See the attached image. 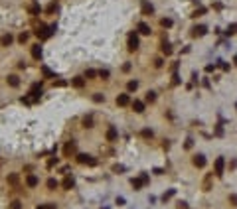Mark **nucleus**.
<instances>
[{"instance_id":"obj_35","label":"nucleus","mask_w":237,"mask_h":209,"mask_svg":"<svg viewBox=\"0 0 237 209\" xmlns=\"http://www.w3.org/2000/svg\"><path fill=\"white\" fill-rule=\"evenodd\" d=\"M154 67H162V59H160V57H156V59H154Z\"/></svg>"},{"instance_id":"obj_41","label":"nucleus","mask_w":237,"mask_h":209,"mask_svg":"<svg viewBox=\"0 0 237 209\" xmlns=\"http://www.w3.org/2000/svg\"><path fill=\"white\" fill-rule=\"evenodd\" d=\"M192 144H194L192 138H188V140H186V148H192Z\"/></svg>"},{"instance_id":"obj_8","label":"nucleus","mask_w":237,"mask_h":209,"mask_svg":"<svg viewBox=\"0 0 237 209\" xmlns=\"http://www.w3.org/2000/svg\"><path fill=\"white\" fill-rule=\"evenodd\" d=\"M141 8H142V14H144V16H150V14L154 12V6L148 2V0H142V2H141Z\"/></svg>"},{"instance_id":"obj_30","label":"nucleus","mask_w":237,"mask_h":209,"mask_svg":"<svg viewBox=\"0 0 237 209\" xmlns=\"http://www.w3.org/2000/svg\"><path fill=\"white\" fill-rule=\"evenodd\" d=\"M109 75H111V73L107 71V69H101V71H99V77H101V79H109Z\"/></svg>"},{"instance_id":"obj_20","label":"nucleus","mask_w":237,"mask_h":209,"mask_svg":"<svg viewBox=\"0 0 237 209\" xmlns=\"http://www.w3.org/2000/svg\"><path fill=\"white\" fill-rule=\"evenodd\" d=\"M46 185H47V189H51V191H53V189H57L59 181H57V180H53V178H50V180H47V184H46Z\"/></svg>"},{"instance_id":"obj_19","label":"nucleus","mask_w":237,"mask_h":209,"mask_svg":"<svg viewBox=\"0 0 237 209\" xmlns=\"http://www.w3.org/2000/svg\"><path fill=\"white\" fill-rule=\"evenodd\" d=\"M71 85H73V87H77V89H81L83 85H85V81H83V77H73Z\"/></svg>"},{"instance_id":"obj_43","label":"nucleus","mask_w":237,"mask_h":209,"mask_svg":"<svg viewBox=\"0 0 237 209\" xmlns=\"http://www.w3.org/2000/svg\"><path fill=\"white\" fill-rule=\"evenodd\" d=\"M36 209H46V205H40V207H36Z\"/></svg>"},{"instance_id":"obj_4","label":"nucleus","mask_w":237,"mask_h":209,"mask_svg":"<svg viewBox=\"0 0 237 209\" xmlns=\"http://www.w3.org/2000/svg\"><path fill=\"white\" fill-rule=\"evenodd\" d=\"M144 184H148V176H146V174H142L141 178H134V180L131 181V185L134 187V189H141Z\"/></svg>"},{"instance_id":"obj_3","label":"nucleus","mask_w":237,"mask_h":209,"mask_svg":"<svg viewBox=\"0 0 237 209\" xmlns=\"http://www.w3.org/2000/svg\"><path fill=\"white\" fill-rule=\"evenodd\" d=\"M223 168H225V160L223 158H215L213 170H215V176H217V178H221V176H223Z\"/></svg>"},{"instance_id":"obj_44","label":"nucleus","mask_w":237,"mask_h":209,"mask_svg":"<svg viewBox=\"0 0 237 209\" xmlns=\"http://www.w3.org/2000/svg\"><path fill=\"white\" fill-rule=\"evenodd\" d=\"M233 63H235V65H237V55H235V57H233Z\"/></svg>"},{"instance_id":"obj_5","label":"nucleus","mask_w":237,"mask_h":209,"mask_svg":"<svg viewBox=\"0 0 237 209\" xmlns=\"http://www.w3.org/2000/svg\"><path fill=\"white\" fill-rule=\"evenodd\" d=\"M77 162H79V164H87V166H95L97 160H95L93 156H89V154H79V156H77Z\"/></svg>"},{"instance_id":"obj_37","label":"nucleus","mask_w":237,"mask_h":209,"mask_svg":"<svg viewBox=\"0 0 237 209\" xmlns=\"http://www.w3.org/2000/svg\"><path fill=\"white\" fill-rule=\"evenodd\" d=\"M172 195H174V189H170V191H168V194H164V201H166V199H170V197H172Z\"/></svg>"},{"instance_id":"obj_38","label":"nucleus","mask_w":237,"mask_h":209,"mask_svg":"<svg viewBox=\"0 0 237 209\" xmlns=\"http://www.w3.org/2000/svg\"><path fill=\"white\" fill-rule=\"evenodd\" d=\"M123 170H125L123 166H113V172H123Z\"/></svg>"},{"instance_id":"obj_21","label":"nucleus","mask_w":237,"mask_h":209,"mask_svg":"<svg viewBox=\"0 0 237 209\" xmlns=\"http://www.w3.org/2000/svg\"><path fill=\"white\" fill-rule=\"evenodd\" d=\"M18 180H20L18 174H10V176H8V184H10V185H18Z\"/></svg>"},{"instance_id":"obj_33","label":"nucleus","mask_w":237,"mask_h":209,"mask_svg":"<svg viewBox=\"0 0 237 209\" xmlns=\"http://www.w3.org/2000/svg\"><path fill=\"white\" fill-rule=\"evenodd\" d=\"M10 209H22V203H20V201H12V203H10Z\"/></svg>"},{"instance_id":"obj_13","label":"nucleus","mask_w":237,"mask_h":209,"mask_svg":"<svg viewBox=\"0 0 237 209\" xmlns=\"http://www.w3.org/2000/svg\"><path fill=\"white\" fill-rule=\"evenodd\" d=\"M26 185H28V187H36L38 185V176L28 174V176H26Z\"/></svg>"},{"instance_id":"obj_39","label":"nucleus","mask_w":237,"mask_h":209,"mask_svg":"<svg viewBox=\"0 0 237 209\" xmlns=\"http://www.w3.org/2000/svg\"><path fill=\"white\" fill-rule=\"evenodd\" d=\"M142 136L144 138H150V136H152V132H150V130H142Z\"/></svg>"},{"instance_id":"obj_10","label":"nucleus","mask_w":237,"mask_h":209,"mask_svg":"<svg viewBox=\"0 0 237 209\" xmlns=\"http://www.w3.org/2000/svg\"><path fill=\"white\" fill-rule=\"evenodd\" d=\"M117 105H118V107H127V105H131V97H128L127 93L118 95V97H117Z\"/></svg>"},{"instance_id":"obj_29","label":"nucleus","mask_w":237,"mask_h":209,"mask_svg":"<svg viewBox=\"0 0 237 209\" xmlns=\"http://www.w3.org/2000/svg\"><path fill=\"white\" fill-rule=\"evenodd\" d=\"M154 99H156V93L148 91V93H146V101H148V103H154Z\"/></svg>"},{"instance_id":"obj_16","label":"nucleus","mask_w":237,"mask_h":209,"mask_svg":"<svg viewBox=\"0 0 237 209\" xmlns=\"http://www.w3.org/2000/svg\"><path fill=\"white\" fill-rule=\"evenodd\" d=\"M32 57H34V59H40V57H42V47H40V44L32 46Z\"/></svg>"},{"instance_id":"obj_9","label":"nucleus","mask_w":237,"mask_h":209,"mask_svg":"<svg viewBox=\"0 0 237 209\" xmlns=\"http://www.w3.org/2000/svg\"><path fill=\"white\" fill-rule=\"evenodd\" d=\"M192 162H194L196 168H203V166H206V156H203V154H196Z\"/></svg>"},{"instance_id":"obj_34","label":"nucleus","mask_w":237,"mask_h":209,"mask_svg":"<svg viewBox=\"0 0 237 209\" xmlns=\"http://www.w3.org/2000/svg\"><path fill=\"white\" fill-rule=\"evenodd\" d=\"M42 71H44V75H46V77H53V73L50 71V69H47V67H44V69H42Z\"/></svg>"},{"instance_id":"obj_27","label":"nucleus","mask_w":237,"mask_h":209,"mask_svg":"<svg viewBox=\"0 0 237 209\" xmlns=\"http://www.w3.org/2000/svg\"><path fill=\"white\" fill-rule=\"evenodd\" d=\"M162 53H164V55H170V53H172L170 44H164V46H162Z\"/></svg>"},{"instance_id":"obj_32","label":"nucleus","mask_w":237,"mask_h":209,"mask_svg":"<svg viewBox=\"0 0 237 209\" xmlns=\"http://www.w3.org/2000/svg\"><path fill=\"white\" fill-rule=\"evenodd\" d=\"M83 124L87 126V128H91V124H93V119L91 116H85V120H83Z\"/></svg>"},{"instance_id":"obj_11","label":"nucleus","mask_w":237,"mask_h":209,"mask_svg":"<svg viewBox=\"0 0 237 209\" xmlns=\"http://www.w3.org/2000/svg\"><path fill=\"white\" fill-rule=\"evenodd\" d=\"M206 32H208L206 26H196V28L192 30V36L194 37H202V36H206Z\"/></svg>"},{"instance_id":"obj_23","label":"nucleus","mask_w":237,"mask_h":209,"mask_svg":"<svg viewBox=\"0 0 237 209\" xmlns=\"http://www.w3.org/2000/svg\"><path fill=\"white\" fill-rule=\"evenodd\" d=\"M28 40H30V34H28V32H22V34L18 36V41H20V44H26Z\"/></svg>"},{"instance_id":"obj_26","label":"nucleus","mask_w":237,"mask_h":209,"mask_svg":"<svg viewBox=\"0 0 237 209\" xmlns=\"http://www.w3.org/2000/svg\"><path fill=\"white\" fill-rule=\"evenodd\" d=\"M160 26H162V28H170V26H172V20H170V18H162V20H160Z\"/></svg>"},{"instance_id":"obj_25","label":"nucleus","mask_w":237,"mask_h":209,"mask_svg":"<svg viewBox=\"0 0 237 209\" xmlns=\"http://www.w3.org/2000/svg\"><path fill=\"white\" fill-rule=\"evenodd\" d=\"M97 75H99V73H97L95 69H87V71H85V77H87V79H93V77H97Z\"/></svg>"},{"instance_id":"obj_12","label":"nucleus","mask_w":237,"mask_h":209,"mask_svg":"<svg viewBox=\"0 0 237 209\" xmlns=\"http://www.w3.org/2000/svg\"><path fill=\"white\" fill-rule=\"evenodd\" d=\"M138 34H142V36H150V32H152V30H150V26L148 24H144V22H141V24H138Z\"/></svg>"},{"instance_id":"obj_6","label":"nucleus","mask_w":237,"mask_h":209,"mask_svg":"<svg viewBox=\"0 0 237 209\" xmlns=\"http://www.w3.org/2000/svg\"><path fill=\"white\" fill-rule=\"evenodd\" d=\"M136 50H138V36L136 32H132L128 36V51H136Z\"/></svg>"},{"instance_id":"obj_7","label":"nucleus","mask_w":237,"mask_h":209,"mask_svg":"<svg viewBox=\"0 0 237 209\" xmlns=\"http://www.w3.org/2000/svg\"><path fill=\"white\" fill-rule=\"evenodd\" d=\"M105 138H107V142H115L117 138H118L117 128L115 126H109V128H107V132H105Z\"/></svg>"},{"instance_id":"obj_40","label":"nucleus","mask_w":237,"mask_h":209,"mask_svg":"<svg viewBox=\"0 0 237 209\" xmlns=\"http://www.w3.org/2000/svg\"><path fill=\"white\" fill-rule=\"evenodd\" d=\"M178 209H188V205H186L184 201H182V203H178Z\"/></svg>"},{"instance_id":"obj_17","label":"nucleus","mask_w":237,"mask_h":209,"mask_svg":"<svg viewBox=\"0 0 237 209\" xmlns=\"http://www.w3.org/2000/svg\"><path fill=\"white\" fill-rule=\"evenodd\" d=\"M6 81H8V85H10V87H18V85H20L18 75H8V77H6Z\"/></svg>"},{"instance_id":"obj_28","label":"nucleus","mask_w":237,"mask_h":209,"mask_svg":"<svg viewBox=\"0 0 237 209\" xmlns=\"http://www.w3.org/2000/svg\"><path fill=\"white\" fill-rule=\"evenodd\" d=\"M93 101H95V103H103V101H105V97H103L101 93H95V95H93Z\"/></svg>"},{"instance_id":"obj_2","label":"nucleus","mask_w":237,"mask_h":209,"mask_svg":"<svg viewBox=\"0 0 237 209\" xmlns=\"http://www.w3.org/2000/svg\"><path fill=\"white\" fill-rule=\"evenodd\" d=\"M75 152H77V142H73V140L65 142V146H63V156L71 158V156H75Z\"/></svg>"},{"instance_id":"obj_15","label":"nucleus","mask_w":237,"mask_h":209,"mask_svg":"<svg viewBox=\"0 0 237 209\" xmlns=\"http://www.w3.org/2000/svg\"><path fill=\"white\" fill-rule=\"evenodd\" d=\"M131 107H132L134 112H144V103H142V101H132Z\"/></svg>"},{"instance_id":"obj_36","label":"nucleus","mask_w":237,"mask_h":209,"mask_svg":"<svg viewBox=\"0 0 237 209\" xmlns=\"http://www.w3.org/2000/svg\"><path fill=\"white\" fill-rule=\"evenodd\" d=\"M30 12H32V14H38V12H40V6H36V4H34V6L30 8Z\"/></svg>"},{"instance_id":"obj_18","label":"nucleus","mask_w":237,"mask_h":209,"mask_svg":"<svg viewBox=\"0 0 237 209\" xmlns=\"http://www.w3.org/2000/svg\"><path fill=\"white\" fill-rule=\"evenodd\" d=\"M212 180H213V174H208L206 180H203V191H209V189H212Z\"/></svg>"},{"instance_id":"obj_42","label":"nucleus","mask_w":237,"mask_h":209,"mask_svg":"<svg viewBox=\"0 0 237 209\" xmlns=\"http://www.w3.org/2000/svg\"><path fill=\"white\" fill-rule=\"evenodd\" d=\"M46 209H56V205H53V203H47V205H46Z\"/></svg>"},{"instance_id":"obj_1","label":"nucleus","mask_w":237,"mask_h":209,"mask_svg":"<svg viewBox=\"0 0 237 209\" xmlns=\"http://www.w3.org/2000/svg\"><path fill=\"white\" fill-rule=\"evenodd\" d=\"M51 32H56V26L47 28V26H42V24H40V28L36 30V36L40 37V40H47V37L51 36Z\"/></svg>"},{"instance_id":"obj_14","label":"nucleus","mask_w":237,"mask_h":209,"mask_svg":"<svg viewBox=\"0 0 237 209\" xmlns=\"http://www.w3.org/2000/svg\"><path fill=\"white\" fill-rule=\"evenodd\" d=\"M12 41H14V36H12V34H4L2 37H0V46H4V47L10 46Z\"/></svg>"},{"instance_id":"obj_22","label":"nucleus","mask_w":237,"mask_h":209,"mask_svg":"<svg viewBox=\"0 0 237 209\" xmlns=\"http://www.w3.org/2000/svg\"><path fill=\"white\" fill-rule=\"evenodd\" d=\"M61 187H63V189H71V187H73V180L65 178V180H63V184H61Z\"/></svg>"},{"instance_id":"obj_31","label":"nucleus","mask_w":237,"mask_h":209,"mask_svg":"<svg viewBox=\"0 0 237 209\" xmlns=\"http://www.w3.org/2000/svg\"><path fill=\"white\" fill-rule=\"evenodd\" d=\"M229 203H231L233 207H237V195H235V194H231V195H229Z\"/></svg>"},{"instance_id":"obj_24","label":"nucleus","mask_w":237,"mask_h":209,"mask_svg":"<svg viewBox=\"0 0 237 209\" xmlns=\"http://www.w3.org/2000/svg\"><path fill=\"white\" fill-rule=\"evenodd\" d=\"M127 89H128V91H136V89H138V81H128V83H127Z\"/></svg>"}]
</instances>
